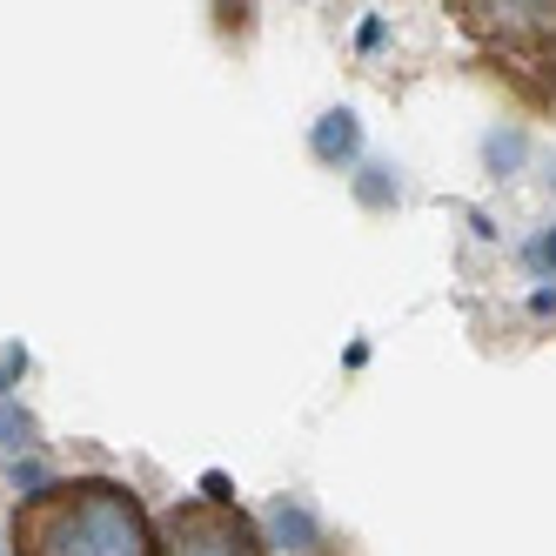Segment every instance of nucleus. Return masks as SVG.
<instances>
[{"mask_svg": "<svg viewBox=\"0 0 556 556\" xmlns=\"http://www.w3.org/2000/svg\"><path fill=\"white\" fill-rule=\"evenodd\" d=\"M14 556H154V523L128 483L67 476L21 496L8 523Z\"/></svg>", "mask_w": 556, "mask_h": 556, "instance_id": "nucleus-1", "label": "nucleus"}, {"mask_svg": "<svg viewBox=\"0 0 556 556\" xmlns=\"http://www.w3.org/2000/svg\"><path fill=\"white\" fill-rule=\"evenodd\" d=\"M154 556H275V549L242 503L188 496L154 523Z\"/></svg>", "mask_w": 556, "mask_h": 556, "instance_id": "nucleus-2", "label": "nucleus"}, {"mask_svg": "<svg viewBox=\"0 0 556 556\" xmlns=\"http://www.w3.org/2000/svg\"><path fill=\"white\" fill-rule=\"evenodd\" d=\"M456 27L516 61H549L556 54V0H450Z\"/></svg>", "mask_w": 556, "mask_h": 556, "instance_id": "nucleus-3", "label": "nucleus"}, {"mask_svg": "<svg viewBox=\"0 0 556 556\" xmlns=\"http://www.w3.org/2000/svg\"><path fill=\"white\" fill-rule=\"evenodd\" d=\"M315 162H329V168H342V162H355V148H363V128H355V114L349 108H336V114H323L315 122Z\"/></svg>", "mask_w": 556, "mask_h": 556, "instance_id": "nucleus-4", "label": "nucleus"}, {"mask_svg": "<svg viewBox=\"0 0 556 556\" xmlns=\"http://www.w3.org/2000/svg\"><path fill=\"white\" fill-rule=\"evenodd\" d=\"M275 536H282L289 549H308V536H315V523H308V509H295L289 496L275 503Z\"/></svg>", "mask_w": 556, "mask_h": 556, "instance_id": "nucleus-5", "label": "nucleus"}, {"mask_svg": "<svg viewBox=\"0 0 556 556\" xmlns=\"http://www.w3.org/2000/svg\"><path fill=\"white\" fill-rule=\"evenodd\" d=\"M27 435H34V416H27L21 403H0V450H8V443H27Z\"/></svg>", "mask_w": 556, "mask_h": 556, "instance_id": "nucleus-6", "label": "nucleus"}, {"mask_svg": "<svg viewBox=\"0 0 556 556\" xmlns=\"http://www.w3.org/2000/svg\"><path fill=\"white\" fill-rule=\"evenodd\" d=\"M530 268L556 275V228H549V235H536V242H530Z\"/></svg>", "mask_w": 556, "mask_h": 556, "instance_id": "nucleus-7", "label": "nucleus"}, {"mask_svg": "<svg viewBox=\"0 0 556 556\" xmlns=\"http://www.w3.org/2000/svg\"><path fill=\"white\" fill-rule=\"evenodd\" d=\"M516 154H523V135H496L490 141V162L496 168H516Z\"/></svg>", "mask_w": 556, "mask_h": 556, "instance_id": "nucleus-8", "label": "nucleus"}, {"mask_svg": "<svg viewBox=\"0 0 556 556\" xmlns=\"http://www.w3.org/2000/svg\"><path fill=\"white\" fill-rule=\"evenodd\" d=\"M389 168H369V181H363V202H389V181H382Z\"/></svg>", "mask_w": 556, "mask_h": 556, "instance_id": "nucleus-9", "label": "nucleus"}]
</instances>
